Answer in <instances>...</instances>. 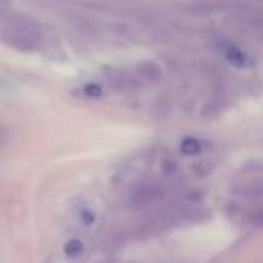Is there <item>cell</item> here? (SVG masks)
<instances>
[{
	"label": "cell",
	"instance_id": "6da1fadb",
	"mask_svg": "<svg viewBox=\"0 0 263 263\" xmlns=\"http://www.w3.org/2000/svg\"><path fill=\"white\" fill-rule=\"evenodd\" d=\"M5 40L23 51H32L37 46V39L32 35V32L26 28H18V29H12L11 31V37L5 35Z\"/></svg>",
	"mask_w": 263,
	"mask_h": 263
},
{
	"label": "cell",
	"instance_id": "7a4b0ae2",
	"mask_svg": "<svg viewBox=\"0 0 263 263\" xmlns=\"http://www.w3.org/2000/svg\"><path fill=\"white\" fill-rule=\"evenodd\" d=\"M199 149H200V146H199L197 142H194L193 139L185 140V143H183V151H186L188 154H196V153H199Z\"/></svg>",
	"mask_w": 263,
	"mask_h": 263
},
{
	"label": "cell",
	"instance_id": "3957f363",
	"mask_svg": "<svg viewBox=\"0 0 263 263\" xmlns=\"http://www.w3.org/2000/svg\"><path fill=\"white\" fill-rule=\"evenodd\" d=\"M228 59H230L231 62L237 63V65H242V63L245 62V55H243L242 52H239L237 49H231V51L228 52Z\"/></svg>",
	"mask_w": 263,
	"mask_h": 263
}]
</instances>
